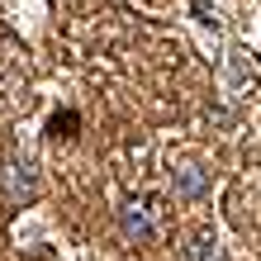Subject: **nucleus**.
<instances>
[{"label": "nucleus", "mask_w": 261, "mask_h": 261, "mask_svg": "<svg viewBox=\"0 0 261 261\" xmlns=\"http://www.w3.org/2000/svg\"><path fill=\"white\" fill-rule=\"evenodd\" d=\"M186 261H223L219 238H214L209 228H204V233H195V238H190V247H186Z\"/></svg>", "instance_id": "f03ea898"}, {"label": "nucleus", "mask_w": 261, "mask_h": 261, "mask_svg": "<svg viewBox=\"0 0 261 261\" xmlns=\"http://www.w3.org/2000/svg\"><path fill=\"white\" fill-rule=\"evenodd\" d=\"M180 190H186V195H199V190H204V176H199L195 166H186V171H180Z\"/></svg>", "instance_id": "39448f33"}, {"label": "nucleus", "mask_w": 261, "mask_h": 261, "mask_svg": "<svg viewBox=\"0 0 261 261\" xmlns=\"http://www.w3.org/2000/svg\"><path fill=\"white\" fill-rule=\"evenodd\" d=\"M48 133L53 138H76V133H81V114H76V110H57L48 119Z\"/></svg>", "instance_id": "20e7f679"}, {"label": "nucleus", "mask_w": 261, "mask_h": 261, "mask_svg": "<svg viewBox=\"0 0 261 261\" xmlns=\"http://www.w3.org/2000/svg\"><path fill=\"white\" fill-rule=\"evenodd\" d=\"M152 199H124V209H119V228H124V238L128 242H147L152 238Z\"/></svg>", "instance_id": "f257e3e1"}, {"label": "nucleus", "mask_w": 261, "mask_h": 261, "mask_svg": "<svg viewBox=\"0 0 261 261\" xmlns=\"http://www.w3.org/2000/svg\"><path fill=\"white\" fill-rule=\"evenodd\" d=\"M34 166L29 162H10V176H5V190H10V199H29L34 195Z\"/></svg>", "instance_id": "7ed1b4c3"}]
</instances>
